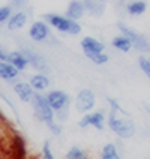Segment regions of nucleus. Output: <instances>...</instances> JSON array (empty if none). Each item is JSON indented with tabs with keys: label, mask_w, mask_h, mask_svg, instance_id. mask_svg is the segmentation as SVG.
Returning a JSON list of instances; mask_svg holds the SVG:
<instances>
[{
	"label": "nucleus",
	"mask_w": 150,
	"mask_h": 159,
	"mask_svg": "<svg viewBox=\"0 0 150 159\" xmlns=\"http://www.w3.org/2000/svg\"><path fill=\"white\" fill-rule=\"evenodd\" d=\"M65 159H90L89 152L81 149L80 146H72L65 153Z\"/></svg>",
	"instance_id": "412c9836"
},
{
	"label": "nucleus",
	"mask_w": 150,
	"mask_h": 159,
	"mask_svg": "<svg viewBox=\"0 0 150 159\" xmlns=\"http://www.w3.org/2000/svg\"><path fill=\"white\" fill-rule=\"evenodd\" d=\"M80 45H81V50H83V53H84V56L87 59L98 53H104L105 51V44L101 42L96 38H93V36H84L81 39Z\"/></svg>",
	"instance_id": "1a4fd4ad"
},
{
	"label": "nucleus",
	"mask_w": 150,
	"mask_h": 159,
	"mask_svg": "<svg viewBox=\"0 0 150 159\" xmlns=\"http://www.w3.org/2000/svg\"><path fill=\"white\" fill-rule=\"evenodd\" d=\"M20 78V71L8 60H0V80L5 83H15Z\"/></svg>",
	"instance_id": "4468645a"
},
{
	"label": "nucleus",
	"mask_w": 150,
	"mask_h": 159,
	"mask_svg": "<svg viewBox=\"0 0 150 159\" xmlns=\"http://www.w3.org/2000/svg\"><path fill=\"white\" fill-rule=\"evenodd\" d=\"M8 62L11 63L12 66H15L20 72L26 71L27 68H29L27 57L24 56V53H23L21 50H17V51H11V53H8Z\"/></svg>",
	"instance_id": "a211bd4d"
},
{
	"label": "nucleus",
	"mask_w": 150,
	"mask_h": 159,
	"mask_svg": "<svg viewBox=\"0 0 150 159\" xmlns=\"http://www.w3.org/2000/svg\"><path fill=\"white\" fill-rule=\"evenodd\" d=\"M111 45H113V48H116L117 51H122V53H129V51L132 50V44H131V41H129L125 35H122V33L113 38Z\"/></svg>",
	"instance_id": "6ab92c4d"
},
{
	"label": "nucleus",
	"mask_w": 150,
	"mask_h": 159,
	"mask_svg": "<svg viewBox=\"0 0 150 159\" xmlns=\"http://www.w3.org/2000/svg\"><path fill=\"white\" fill-rule=\"evenodd\" d=\"M95 105H96V93L92 89H81L74 99V107L80 114L92 111Z\"/></svg>",
	"instance_id": "0eeeda50"
},
{
	"label": "nucleus",
	"mask_w": 150,
	"mask_h": 159,
	"mask_svg": "<svg viewBox=\"0 0 150 159\" xmlns=\"http://www.w3.org/2000/svg\"><path fill=\"white\" fill-rule=\"evenodd\" d=\"M107 125L110 131L122 140H129L137 132L135 123L132 119H129V116H120L117 111H113V110H110V114L107 117Z\"/></svg>",
	"instance_id": "f257e3e1"
},
{
	"label": "nucleus",
	"mask_w": 150,
	"mask_h": 159,
	"mask_svg": "<svg viewBox=\"0 0 150 159\" xmlns=\"http://www.w3.org/2000/svg\"><path fill=\"white\" fill-rule=\"evenodd\" d=\"M12 12H14V9H12V6H11L9 3L0 6V26H3V24L8 23V20L11 18Z\"/></svg>",
	"instance_id": "5701e85b"
},
{
	"label": "nucleus",
	"mask_w": 150,
	"mask_h": 159,
	"mask_svg": "<svg viewBox=\"0 0 150 159\" xmlns=\"http://www.w3.org/2000/svg\"><path fill=\"white\" fill-rule=\"evenodd\" d=\"M89 60L92 63H95L98 66H102V65H107L108 60H110V57H108V54L104 51V53H98L95 56H92V57H89Z\"/></svg>",
	"instance_id": "a878e982"
},
{
	"label": "nucleus",
	"mask_w": 150,
	"mask_h": 159,
	"mask_svg": "<svg viewBox=\"0 0 150 159\" xmlns=\"http://www.w3.org/2000/svg\"><path fill=\"white\" fill-rule=\"evenodd\" d=\"M30 105L33 108V114L35 117L44 125H48L56 120V113L51 108V105L48 104L47 101V96L44 93H36L33 95L32 101H30Z\"/></svg>",
	"instance_id": "20e7f679"
},
{
	"label": "nucleus",
	"mask_w": 150,
	"mask_h": 159,
	"mask_svg": "<svg viewBox=\"0 0 150 159\" xmlns=\"http://www.w3.org/2000/svg\"><path fill=\"white\" fill-rule=\"evenodd\" d=\"M99 159H122V158H120L119 149H117V146L114 143H107L105 146L101 149Z\"/></svg>",
	"instance_id": "aec40b11"
},
{
	"label": "nucleus",
	"mask_w": 150,
	"mask_h": 159,
	"mask_svg": "<svg viewBox=\"0 0 150 159\" xmlns=\"http://www.w3.org/2000/svg\"><path fill=\"white\" fill-rule=\"evenodd\" d=\"M107 102H108V105H110V110H113V111H117L119 114L129 116V114H128V111H126L123 107L120 105V102H117V99L108 96V98H107Z\"/></svg>",
	"instance_id": "393cba45"
},
{
	"label": "nucleus",
	"mask_w": 150,
	"mask_h": 159,
	"mask_svg": "<svg viewBox=\"0 0 150 159\" xmlns=\"http://www.w3.org/2000/svg\"><path fill=\"white\" fill-rule=\"evenodd\" d=\"M65 15L71 20L80 21L81 18L86 15V6H84V0H71L68 3V8Z\"/></svg>",
	"instance_id": "2eb2a0df"
},
{
	"label": "nucleus",
	"mask_w": 150,
	"mask_h": 159,
	"mask_svg": "<svg viewBox=\"0 0 150 159\" xmlns=\"http://www.w3.org/2000/svg\"><path fill=\"white\" fill-rule=\"evenodd\" d=\"M144 108H146V111H147V114L150 116V105H146V107H144Z\"/></svg>",
	"instance_id": "7c9ffc66"
},
{
	"label": "nucleus",
	"mask_w": 150,
	"mask_h": 159,
	"mask_svg": "<svg viewBox=\"0 0 150 159\" xmlns=\"http://www.w3.org/2000/svg\"><path fill=\"white\" fill-rule=\"evenodd\" d=\"M105 126H107V116L102 110L84 113V114H81V119L78 120V128H81V129L95 128L96 131H104Z\"/></svg>",
	"instance_id": "423d86ee"
},
{
	"label": "nucleus",
	"mask_w": 150,
	"mask_h": 159,
	"mask_svg": "<svg viewBox=\"0 0 150 159\" xmlns=\"http://www.w3.org/2000/svg\"><path fill=\"white\" fill-rule=\"evenodd\" d=\"M3 128H6V122L3 120V117L0 114V137L3 135Z\"/></svg>",
	"instance_id": "c756f323"
},
{
	"label": "nucleus",
	"mask_w": 150,
	"mask_h": 159,
	"mask_svg": "<svg viewBox=\"0 0 150 159\" xmlns=\"http://www.w3.org/2000/svg\"><path fill=\"white\" fill-rule=\"evenodd\" d=\"M125 11L131 17H140L147 11V2L146 0H128L125 3Z\"/></svg>",
	"instance_id": "f3484780"
},
{
	"label": "nucleus",
	"mask_w": 150,
	"mask_h": 159,
	"mask_svg": "<svg viewBox=\"0 0 150 159\" xmlns=\"http://www.w3.org/2000/svg\"><path fill=\"white\" fill-rule=\"evenodd\" d=\"M12 90H14L15 96L21 102H26V104H30L32 98L35 95V90L29 84V81H18L17 80L15 83H12Z\"/></svg>",
	"instance_id": "f8f14e48"
},
{
	"label": "nucleus",
	"mask_w": 150,
	"mask_h": 159,
	"mask_svg": "<svg viewBox=\"0 0 150 159\" xmlns=\"http://www.w3.org/2000/svg\"><path fill=\"white\" fill-rule=\"evenodd\" d=\"M9 5L12 6L14 11H20V9H26L29 5V0H9Z\"/></svg>",
	"instance_id": "cd10ccee"
},
{
	"label": "nucleus",
	"mask_w": 150,
	"mask_h": 159,
	"mask_svg": "<svg viewBox=\"0 0 150 159\" xmlns=\"http://www.w3.org/2000/svg\"><path fill=\"white\" fill-rule=\"evenodd\" d=\"M0 60H8V53L5 51V48L0 45Z\"/></svg>",
	"instance_id": "c85d7f7f"
},
{
	"label": "nucleus",
	"mask_w": 150,
	"mask_h": 159,
	"mask_svg": "<svg viewBox=\"0 0 150 159\" xmlns=\"http://www.w3.org/2000/svg\"><path fill=\"white\" fill-rule=\"evenodd\" d=\"M47 101L51 105V108L56 113V120L65 122L69 117V110H71V96L65 90H50L47 95Z\"/></svg>",
	"instance_id": "7ed1b4c3"
},
{
	"label": "nucleus",
	"mask_w": 150,
	"mask_h": 159,
	"mask_svg": "<svg viewBox=\"0 0 150 159\" xmlns=\"http://www.w3.org/2000/svg\"><path fill=\"white\" fill-rule=\"evenodd\" d=\"M29 84L32 86V89L36 93H44V92L48 90L51 81H50V77L45 72H36L29 78Z\"/></svg>",
	"instance_id": "ddd939ff"
},
{
	"label": "nucleus",
	"mask_w": 150,
	"mask_h": 159,
	"mask_svg": "<svg viewBox=\"0 0 150 159\" xmlns=\"http://www.w3.org/2000/svg\"><path fill=\"white\" fill-rule=\"evenodd\" d=\"M41 159H56L54 152L51 149V144H50L48 140H45L42 147H41Z\"/></svg>",
	"instance_id": "b1692460"
},
{
	"label": "nucleus",
	"mask_w": 150,
	"mask_h": 159,
	"mask_svg": "<svg viewBox=\"0 0 150 159\" xmlns=\"http://www.w3.org/2000/svg\"><path fill=\"white\" fill-rule=\"evenodd\" d=\"M108 0H84L86 14L92 17H102L107 9Z\"/></svg>",
	"instance_id": "dca6fc26"
},
{
	"label": "nucleus",
	"mask_w": 150,
	"mask_h": 159,
	"mask_svg": "<svg viewBox=\"0 0 150 159\" xmlns=\"http://www.w3.org/2000/svg\"><path fill=\"white\" fill-rule=\"evenodd\" d=\"M117 29H119V32H120L122 35H125L131 41L134 50L140 51L141 54H150V39L147 36H144L143 33L134 30L132 27L126 26L125 23H119V24H117Z\"/></svg>",
	"instance_id": "39448f33"
},
{
	"label": "nucleus",
	"mask_w": 150,
	"mask_h": 159,
	"mask_svg": "<svg viewBox=\"0 0 150 159\" xmlns=\"http://www.w3.org/2000/svg\"><path fill=\"white\" fill-rule=\"evenodd\" d=\"M24 56L27 57L29 66H32L33 69H36L38 72H47L48 71V63L45 60V57L42 54H39L38 51L32 50V48H23L21 50Z\"/></svg>",
	"instance_id": "9d476101"
},
{
	"label": "nucleus",
	"mask_w": 150,
	"mask_h": 159,
	"mask_svg": "<svg viewBox=\"0 0 150 159\" xmlns=\"http://www.w3.org/2000/svg\"><path fill=\"white\" fill-rule=\"evenodd\" d=\"M29 23V12L26 9H20V11H14L11 18L6 23L9 32H18V30H23Z\"/></svg>",
	"instance_id": "9b49d317"
},
{
	"label": "nucleus",
	"mask_w": 150,
	"mask_h": 159,
	"mask_svg": "<svg viewBox=\"0 0 150 159\" xmlns=\"http://www.w3.org/2000/svg\"><path fill=\"white\" fill-rule=\"evenodd\" d=\"M138 66L141 72L146 75V78L150 81V56H146V54H141L138 57Z\"/></svg>",
	"instance_id": "4be33fe9"
},
{
	"label": "nucleus",
	"mask_w": 150,
	"mask_h": 159,
	"mask_svg": "<svg viewBox=\"0 0 150 159\" xmlns=\"http://www.w3.org/2000/svg\"><path fill=\"white\" fill-rule=\"evenodd\" d=\"M29 38L36 44H44L51 39V27L44 20L33 21L29 27Z\"/></svg>",
	"instance_id": "6e6552de"
},
{
	"label": "nucleus",
	"mask_w": 150,
	"mask_h": 159,
	"mask_svg": "<svg viewBox=\"0 0 150 159\" xmlns=\"http://www.w3.org/2000/svg\"><path fill=\"white\" fill-rule=\"evenodd\" d=\"M45 126L48 128V131L53 134V135H60V134H62V131H63L60 122H57V120H54V122H51V123L45 125Z\"/></svg>",
	"instance_id": "bb28decb"
},
{
	"label": "nucleus",
	"mask_w": 150,
	"mask_h": 159,
	"mask_svg": "<svg viewBox=\"0 0 150 159\" xmlns=\"http://www.w3.org/2000/svg\"><path fill=\"white\" fill-rule=\"evenodd\" d=\"M44 21L48 23V26L57 30L59 33H63V35H69V36H78L83 30V27L80 24V21H75V20H71L66 15H60V14H54V12H50V14H45L44 15Z\"/></svg>",
	"instance_id": "f03ea898"
}]
</instances>
